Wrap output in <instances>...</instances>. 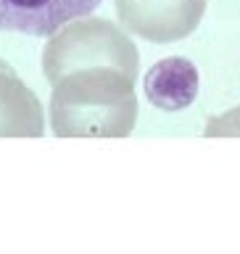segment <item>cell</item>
Masks as SVG:
<instances>
[{
    "instance_id": "1",
    "label": "cell",
    "mask_w": 240,
    "mask_h": 254,
    "mask_svg": "<svg viewBox=\"0 0 240 254\" xmlns=\"http://www.w3.org/2000/svg\"><path fill=\"white\" fill-rule=\"evenodd\" d=\"M48 111L55 138H127L138 122L135 79L111 66L69 71L53 82Z\"/></svg>"
},
{
    "instance_id": "2",
    "label": "cell",
    "mask_w": 240,
    "mask_h": 254,
    "mask_svg": "<svg viewBox=\"0 0 240 254\" xmlns=\"http://www.w3.org/2000/svg\"><path fill=\"white\" fill-rule=\"evenodd\" d=\"M90 66H111L132 79L140 74V56L127 29L87 13L48 37L43 48V74L53 85L69 71Z\"/></svg>"
},
{
    "instance_id": "3",
    "label": "cell",
    "mask_w": 240,
    "mask_h": 254,
    "mask_svg": "<svg viewBox=\"0 0 240 254\" xmlns=\"http://www.w3.org/2000/svg\"><path fill=\"white\" fill-rule=\"evenodd\" d=\"M119 24L148 43H177L193 35L206 0H116Z\"/></svg>"
},
{
    "instance_id": "4",
    "label": "cell",
    "mask_w": 240,
    "mask_h": 254,
    "mask_svg": "<svg viewBox=\"0 0 240 254\" xmlns=\"http://www.w3.org/2000/svg\"><path fill=\"white\" fill-rule=\"evenodd\" d=\"M103 0H0V32L50 37L63 24L87 16Z\"/></svg>"
},
{
    "instance_id": "5",
    "label": "cell",
    "mask_w": 240,
    "mask_h": 254,
    "mask_svg": "<svg viewBox=\"0 0 240 254\" xmlns=\"http://www.w3.org/2000/svg\"><path fill=\"white\" fill-rule=\"evenodd\" d=\"M45 111L32 87L11 66H0V138H40Z\"/></svg>"
},
{
    "instance_id": "6",
    "label": "cell",
    "mask_w": 240,
    "mask_h": 254,
    "mask_svg": "<svg viewBox=\"0 0 240 254\" xmlns=\"http://www.w3.org/2000/svg\"><path fill=\"white\" fill-rule=\"evenodd\" d=\"M145 98L161 111H182L198 95V69L182 56L156 61L143 79Z\"/></svg>"
},
{
    "instance_id": "7",
    "label": "cell",
    "mask_w": 240,
    "mask_h": 254,
    "mask_svg": "<svg viewBox=\"0 0 240 254\" xmlns=\"http://www.w3.org/2000/svg\"><path fill=\"white\" fill-rule=\"evenodd\" d=\"M203 135H209V138H217V135H240V106L227 111V114L211 117L206 122Z\"/></svg>"
}]
</instances>
